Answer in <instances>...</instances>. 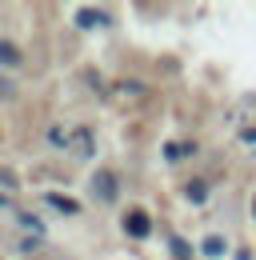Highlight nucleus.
Returning a JSON list of instances; mask_svg holds the SVG:
<instances>
[{
  "label": "nucleus",
  "instance_id": "1",
  "mask_svg": "<svg viewBox=\"0 0 256 260\" xmlns=\"http://www.w3.org/2000/svg\"><path fill=\"white\" fill-rule=\"evenodd\" d=\"M92 192L100 200H116V176L112 172H96L92 176Z\"/></svg>",
  "mask_w": 256,
  "mask_h": 260
},
{
  "label": "nucleus",
  "instance_id": "6",
  "mask_svg": "<svg viewBox=\"0 0 256 260\" xmlns=\"http://www.w3.org/2000/svg\"><path fill=\"white\" fill-rule=\"evenodd\" d=\"M48 204H52V208H64V212H76V208H80V204L68 200V196H48Z\"/></svg>",
  "mask_w": 256,
  "mask_h": 260
},
{
  "label": "nucleus",
  "instance_id": "3",
  "mask_svg": "<svg viewBox=\"0 0 256 260\" xmlns=\"http://www.w3.org/2000/svg\"><path fill=\"white\" fill-rule=\"evenodd\" d=\"M76 20H80L84 28H100V24H108V16H104V12H92V8H80Z\"/></svg>",
  "mask_w": 256,
  "mask_h": 260
},
{
  "label": "nucleus",
  "instance_id": "7",
  "mask_svg": "<svg viewBox=\"0 0 256 260\" xmlns=\"http://www.w3.org/2000/svg\"><path fill=\"white\" fill-rule=\"evenodd\" d=\"M184 152H188V148H184V144H172V148H168V160H180V156H184Z\"/></svg>",
  "mask_w": 256,
  "mask_h": 260
},
{
  "label": "nucleus",
  "instance_id": "5",
  "mask_svg": "<svg viewBox=\"0 0 256 260\" xmlns=\"http://www.w3.org/2000/svg\"><path fill=\"white\" fill-rule=\"evenodd\" d=\"M224 248H228V244H224L220 236H208V240H204V256H224Z\"/></svg>",
  "mask_w": 256,
  "mask_h": 260
},
{
  "label": "nucleus",
  "instance_id": "2",
  "mask_svg": "<svg viewBox=\"0 0 256 260\" xmlns=\"http://www.w3.org/2000/svg\"><path fill=\"white\" fill-rule=\"evenodd\" d=\"M124 228L132 232V236H148V228H152V220H148L144 212H128V216H124Z\"/></svg>",
  "mask_w": 256,
  "mask_h": 260
},
{
  "label": "nucleus",
  "instance_id": "4",
  "mask_svg": "<svg viewBox=\"0 0 256 260\" xmlns=\"http://www.w3.org/2000/svg\"><path fill=\"white\" fill-rule=\"evenodd\" d=\"M0 64L16 68V64H20V48H16V44H8V40H0Z\"/></svg>",
  "mask_w": 256,
  "mask_h": 260
}]
</instances>
